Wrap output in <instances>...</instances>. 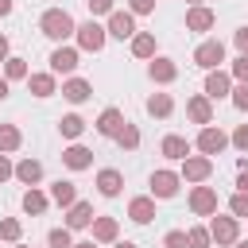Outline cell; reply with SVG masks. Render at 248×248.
Here are the masks:
<instances>
[{"instance_id":"cell-15","label":"cell","mask_w":248,"mask_h":248,"mask_svg":"<svg viewBox=\"0 0 248 248\" xmlns=\"http://www.w3.org/2000/svg\"><path fill=\"white\" fill-rule=\"evenodd\" d=\"M62 163H66L70 170H85V167L93 163V151H89V147H81V143H74V147H66V151H62Z\"/></svg>"},{"instance_id":"cell-8","label":"cell","mask_w":248,"mask_h":248,"mask_svg":"<svg viewBox=\"0 0 248 248\" xmlns=\"http://www.w3.org/2000/svg\"><path fill=\"white\" fill-rule=\"evenodd\" d=\"M151 194L155 198H174L178 194V174L174 170H155L151 174Z\"/></svg>"},{"instance_id":"cell-10","label":"cell","mask_w":248,"mask_h":248,"mask_svg":"<svg viewBox=\"0 0 248 248\" xmlns=\"http://www.w3.org/2000/svg\"><path fill=\"white\" fill-rule=\"evenodd\" d=\"M232 93V81H229V74H221V70H209V78H205V97L209 101H217V97H229Z\"/></svg>"},{"instance_id":"cell-33","label":"cell","mask_w":248,"mask_h":248,"mask_svg":"<svg viewBox=\"0 0 248 248\" xmlns=\"http://www.w3.org/2000/svg\"><path fill=\"white\" fill-rule=\"evenodd\" d=\"M46 244H50V248H74V240H70V229H50Z\"/></svg>"},{"instance_id":"cell-7","label":"cell","mask_w":248,"mask_h":248,"mask_svg":"<svg viewBox=\"0 0 248 248\" xmlns=\"http://www.w3.org/2000/svg\"><path fill=\"white\" fill-rule=\"evenodd\" d=\"M78 43H81V50H101V46H105V27L93 23V19L81 23V27H78Z\"/></svg>"},{"instance_id":"cell-25","label":"cell","mask_w":248,"mask_h":248,"mask_svg":"<svg viewBox=\"0 0 248 248\" xmlns=\"http://www.w3.org/2000/svg\"><path fill=\"white\" fill-rule=\"evenodd\" d=\"M132 54L136 58H151L155 54V35H147V31L143 35H132Z\"/></svg>"},{"instance_id":"cell-11","label":"cell","mask_w":248,"mask_h":248,"mask_svg":"<svg viewBox=\"0 0 248 248\" xmlns=\"http://www.w3.org/2000/svg\"><path fill=\"white\" fill-rule=\"evenodd\" d=\"M124 124H128V120H124V112H120V108H105V112H101V120H97V132H101V136H112V140H116Z\"/></svg>"},{"instance_id":"cell-47","label":"cell","mask_w":248,"mask_h":248,"mask_svg":"<svg viewBox=\"0 0 248 248\" xmlns=\"http://www.w3.org/2000/svg\"><path fill=\"white\" fill-rule=\"evenodd\" d=\"M8 97V78H0V101Z\"/></svg>"},{"instance_id":"cell-30","label":"cell","mask_w":248,"mask_h":248,"mask_svg":"<svg viewBox=\"0 0 248 248\" xmlns=\"http://www.w3.org/2000/svg\"><path fill=\"white\" fill-rule=\"evenodd\" d=\"M23 209H27V213H43V209H46V194H39V190L31 186V190L23 194Z\"/></svg>"},{"instance_id":"cell-26","label":"cell","mask_w":248,"mask_h":248,"mask_svg":"<svg viewBox=\"0 0 248 248\" xmlns=\"http://www.w3.org/2000/svg\"><path fill=\"white\" fill-rule=\"evenodd\" d=\"M147 112H151V116H170V112H174V101H170V93H155V97L147 101Z\"/></svg>"},{"instance_id":"cell-50","label":"cell","mask_w":248,"mask_h":248,"mask_svg":"<svg viewBox=\"0 0 248 248\" xmlns=\"http://www.w3.org/2000/svg\"><path fill=\"white\" fill-rule=\"evenodd\" d=\"M74 248H97V244H93V240H85V244H74Z\"/></svg>"},{"instance_id":"cell-37","label":"cell","mask_w":248,"mask_h":248,"mask_svg":"<svg viewBox=\"0 0 248 248\" xmlns=\"http://www.w3.org/2000/svg\"><path fill=\"white\" fill-rule=\"evenodd\" d=\"M232 105H236L240 112H248V81H240V85L232 89Z\"/></svg>"},{"instance_id":"cell-35","label":"cell","mask_w":248,"mask_h":248,"mask_svg":"<svg viewBox=\"0 0 248 248\" xmlns=\"http://www.w3.org/2000/svg\"><path fill=\"white\" fill-rule=\"evenodd\" d=\"M19 232H23V229H19V221H16V217L0 221V236H4V240H19Z\"/></svg>"},{"instance_id":"cell-24","label":"cell","mask_w":248,"mask_h":248,"mask_svg":"<svg viewBox=\"0 0 248 248\" xmlns=\"http://www.w3.org/2000/svg\"><path fill=\"white\" fill-rule=\"evenodd\" d=\"M27 85H31L35 97H50V93H54V74H31Z\"/></svg>"},{"instance_id":"cell-29","label":"cell","mask_w":248,"mask_h":248,"mask_svg":"<svg viewBox=\"0 0 248 248\" xmlns=\"http://www.w3.org/2000/svg\"><path fill=\"white\" fill-rule=\"evenodd\" d=\"M19 147V128L16 124H0V151H16Z\"/></svg>"},{"instance_id":"cell-44","label":"cell","mask_w":248,"mask_h":248,"mask_svg":"<svg viewBox=\"0 0 248 248\" xmlns=\"http://www.w3.org/2000/svg\"><path fill=\"white\" fill-rule=\"evenodd\" d=\"M8 174H12V163H8V159H4V155H0V182H4V178H8Z\"/></svg>"},{"instance_id":"cell-9","label":"cell","mask_w":248,"mask_h":248,"mask_svg":"<svg viewBox=\"0 0 248 248\" xmlns=\"http://www.w3.org/2000/svg\"><path fill=\"white\" fill-rule=\"evenodd\" d=\"M108 35H116V39H132V35H136V19H132V12H108Z\"/></svg>"},{"instance_id":"cell-18","label":"cell","mask_w":248,"mask_h":248,"mask_svg":"<svg viewBox=\"0 0 248 248\" xmlns=\"http://www.w3.org/2000/svg\"><path fill=\"white\" fill-rule=\"evenodd\" d=\"M89 93H93V85H89V81H81V78H70V81L62 85V97H66V101H74V105L89 101Z\"/></svg>"},{"instance_id":"cell-3","label":"cell","mask_w":248,"mask_h":248,"mask_svg":"<svg viewBox=\"0 0 248 248\" xmlns=\"http://www.w3.org/2000/svg\"><path fill=\"white\" fill-rule=\"evenodd\" d=\"M225 147H229V136H225L221 128L205 124V128L198 132V151H202V155H217V151H225Z\"/></svg>"},{"instance_id":"cell-51","label":"cell","mask_w":248,"mask_h":248,"mask_svg":"<svg viewBox=\"0 0 248 248\" xmlns=\"http://www.w3.org/2000/svg\"><path fill=\"white\" fill-rule=\"evenodd\" d=\"M236 248H248V240H244V244H236Z\"/></svg>"},{"instance_id":"cell-4","label":"cell","mask_w":248,"mask_h":248,"mask_svg":"<svg viewBox=\"0 0 248 248\" xmlns=\"http://www.w3.org/2000/svg\"><path fill=\"white\" fill-rule=\"evenodd\" d=\"M240 217H213V225H209V236L217 240V244H236V236H240V225H236Z\"/></svg>"},{"instance_id":"cell-6","label":"cell","mask_w":248,"mask_h":248,"mask_svg":"<svg viewBox=\"0 0 248 248\" xmlns=\"http://www.w3.org/2000/svg\"><path fill=\"white\" fill-rule=\"evenodd\" d=\"M190 209H194L198 217H209V213H217V190H209V186H198V190L190 194Z\"/></svg>"},{"instance_id":"cell-42","label":"cell","mask_w":248,"mask_h":248,"mask_svg":"<svg viewBox=\"0 0 248 248\" xmlns=\"http://www.w3.org/2000/svg\"><path fill=\"white\" fill-rule=\"evenodd\" d=\"M151 8H155V0H132V12H136V16H147Z\"/></svg>"},{"instance_id":"cell-31","label":"cell","mask_w":248,"mask_h":248,"mask_svg":"<svg viewBox=\"0 0 248 248\" xmlns=\"http://www.w3.org/2000/svg\"><path fill=\"white\" fill-rule=\"evenodd\" d=\"M116 143H120V147H128V151H132V147H140V128H136V124H124V128H120V136H116Z\"/></svg>"},{"instance_id":"cell-23","label":"cell","mask_w":248,"mask_h":248,"mask_svg":"<svg viewBox=\"0 0 248 248\" xmlns=\"http://www.w3.org/2000/svg\"><path fill=\"white\" fill-rule=\"evenodd\" d=\"M93 240H101V244L116 240V221L112 217H93Z\"/></svg>"},{"instance_id":"cell-13","label":"cell","mask_w":248,"mask_h":248,"mask_svg":"<svg viewBox=\"0 0 248 248\" xmlns=\"http://www.w3.org/2000/svg\"><path fill=\"white\" fill-rule=\"evenodd\" d=\"M213 23H217V16H213L209 8H202V4H194V8L186 12V27H190V31H209Z\"/></svg>"},{"instance_id":"cell-46","label":"cell","mask_w":248,"mask_h":248,"mask_svg":"<svg viewBox=\"0 0 248 248\" xmlns=\"http://www.w3.org/2000/svg\"><path fill=\"white\" fill-rule=\"evenodd\" d=\"M0 62H8V39L0 35Z\"/></svg>"},{"instance_id":"cell-49","label":"cell","mask_w":248,"mask_h":248,"mask_svg":"<svg viewBox=\"0 0 248 248\" xmlns=\"http://www.w3.org/2000/svg\"><path fill=\"white\" fill-rule=\"evenodd\" d=\"M116 248H136V244H132V240H120V244H116Z\"/></svg>"},{"instance_id":"cell-32","label":"cell","mask_w":248,"mask_h":248,"mask_svg":"<svg viewBox=\"0 0 248 248\" xmlns=\"http://www.w3.org/2000/svg\"><path fill=\"white\" fill-rule=\"evenodd\" d=\"M186 236H190V248H209V244H213V236H209V229H202V225H198V229H190Z\"/></svg>"},{"instance_id":"cell-20","label":"cell","mask_w":248,"mask_h":248,"mask_svg":"<svg viewBox=\"0 0 248 248\" xmlns=\"http://www.w3.org/2000/svg\"><path fill=\"white\" fill-rule=\"evenodd\" d=\"M147 74H151V81H163V85H167V81H174V78H178V66H174L170 58H155Z\"/></svg>"},{"instance_id":"cell-14","label":"cell","mask_w":248,"mask_h":248,"mask_svg":"<svg viewBox=\"0 0 248 248\" xmlns=\"http://www.w3.org/2000/svg\"><path fill=\"white\" fill-rule=\"evenodd\" d=\"M186 112H190V120L194 124H213V108H209V97H190L186 101Z\"/></svg>"},{"instance_id":"cell-38","label":"cell","mask_w":248,"mask_h":248,"mask_svg":"<svg viewBox=\"0 0 248 248\" xmlns=\"http://www.w3.org/2000/svg\"><path fill=\"white\" fill-rule=\"evenodd\" d=\"M8 78L16 81V78H27V62L23 58H8Z\"/></svg>"},{"instance_id":"cell-43","label":"cell","mask_w":248,"mask_h":248,"mask_svg":"<svg viewBox=\"0 0 248 248\" xmlns=\"http://www.w3.org/2000/svg\"><path fill=\"white\" fill-rule=\"evenodd\" d=\"M236 46H240V54H248V27L236 31Z\"/></svg>"},{"instance_id":"cell-34","label":"cell","mask_w":248,"mask_h":248,"mask_svg":"<svg viewBox=\"0 0 248 248\" xmlns=\"http://www.w3.org/2000/svg\"><path fill=\"white\" fill-rule=\"evenodd\" d=\"M229 209H232V217H248V190H240V194H232V202H229Z\"/></svg>"},{"instance_id":"cell-45","label":"cell","mask_w":248,"mask_h":248,"mask_svg":"<svg viewBox=\"0 0 248 248\" xmlns=\"http://www.w3.org/2000/svg\"><path fill=\"white\" fill-rule=\"evenodd\" d=\"M236 186H240V190H248V167H244V163H240V182H236Z\"/></svg>"},{"instance_id":"cell-28","label":"cell","mask_w":248,"mask_h":248,"mask_svg":"<svg viewBox=\"0 0 248 248\" xmlns=\"http://www.w3.org/2000/svg\"><path fill=\"white\" fill-rule=\"evenodd\" d=\"M58 128H62V136H66V140H78V136L85 132V120L70 112V116H62V120H58Z\"/></svg>"},{"instance_id":"cell-16","label":"cell","mask_w":248,"mask_h":248,"mask_svg":"<svg viewBox=\"0 0 248 248\" xmlns=\"http://www.w3.org/2000/svg\"><path fill=\"white\" fill-rule=\"evenodd\" d=\"M50 70H54V74H70V70H78V50L58 46V50L50 54Z\"/></svg>"},{"instance_id":"cell-1","label":"cell","mask_w":248,"mask_h":248,"mask_svg":"<svg viewBox=\"0 0 248 248\" xmlns=\"http://www.w3.org/2000/svg\"><path fill=\"white\" fill-rule=\"evenodd\" d=\"M39 27H43V35H46V39H66V35H74V31H78V27H74V16H70V12H62V8L43 12Z\"/></svg>"},{"instance_id":"cell-5","label":"cell","mask_w":248,"mask_h":248,"mask_svg":"<svg viewBox=\"0 0 248 248\" xmlns=\"http://www.w3.org/2000/svg\"><path fill=\"white\" fill-rule=\"evenodd\" d=\"M209 170H213L209 155H186V159H182V174H186V182H205Z\"/></svg>"},{"instance_id":"cell-2","label":"cell","mask_w":248,"mask_h":248,"mask_svg":"<svg viewBox=\"0 0 248 248\" xmlns=\"http://www.w3.org/2000/svg\"><path fill=\"white\" fill-rule=\"evenodd\" d=\"M194 62H198L202 70H217V66L225 62V46H221L217 39H205V43L194 50Z\"/></svg>"},{"instance_id":"cell-39","label":"cell","mask_w":248,"mask_h":248,"mask_svg":"<svg viewBox=\"0 0 248 248\" xmlns=\"http://www.w3.org/2000/svg\"><path fill=\"white\" fill-rule=\"evenodd\" d=\"M232 78H236V81H248V54H240V58L232 62Z\"/></svg>"},{"instance_id":"cell-17","label":"cell","mask_w":248,"mask_h":248,"mask_svg":"<svg viewBox=\"0 0 248 248\" xmlns=\"http://www.w3.org/2000/svg\"><path fill=\"white\" fill-rule=\"evenodd\" d=\"M120 186H124V178H120V170H112V167H105V170L97 174V190H101L105 198H116V194H120Z\"/></svg>"},{"instance_id":"cell-27","label":"cell","mask_w":248,"mask_h":248,"mask_svg":"<svg viewBox=\"0 0 248 248\" xmlns=\"http://www.w3.org/2000/svg\"><path fill=\"white\" fill-rule=\"evenodd\" d=\"M50 198H54L58 205H74V202H78V194H74V182H62V178H58V182L50 186Z\"/></svg>"},{"instance_id":"cell-52","label":"cell","mask_w":248,"mask_h":248,"mask_svg":"<svg viewBox=\"0 0 248 248\" xmlns=\"http://www.w3.org/2000/svg\"><path fill=\"white\" fill-rule=\"evenodd\" d=\"M190 4H202V0H190Z\"/></svg>"},{"instance_id":"cell-41","label":"cell","mask_w":248,"mask_h":248,"mask_svg":"<svg viewBox=\"0 0 248 248\" xmlns=\"http://www.w3.org/2000/svg\"><path fill=\"white\" fill-rule=\"evenodd\" d=\"M89 4V12L93 16H105V12H112V0H85Z\"/></svg>"},{"instance_id":"cell-48","label":"cell","mask_w":248,"mask_h":248,"mask_svg":"<svg viewBox=\"0 0 248 248\" xmlns=\"http://www.w3.org/2000/svg\"><path fill=\"white\" fill-rule=\"evenodd\" d=\"M12 12V0H0V16H8Z\"/></svg>"},{"instance_id":"cell-21","label":"cell","mask_w":248,"mask_h":248,"mask_svg":"<svg viewBox=\"0 0 248 248\" xmlns=\"http://www.w3.org/2000/svg\"><path fill=\"white\" fill-rule=\"evenodd\" d=\"M16 178L27 182V186H35V182L43 178V163H39V159H23V163L16 167Z\"/></svg>"},{"instance_id":"cell-36","label":"cell","mask_w":248,"mask_h":248,"mask_svg":"<svg viewBox=\"0 0 248 248\" xmlns=\"http://www.w3.org/2000/svg\"><path fill=\"white\" fill-rule=\"evenodd\" d=\"M163 248H190V236L174 229V232H167V236H163Z\"/></svg>"},{"instance_id":"cell-22","label":"cell","mask_w":248,"mask_h":248,"mask_svg":"<svg viewBox=\"0 0 248 248\" xmlns=\"http://www.w3.org/2000/svg\"><path fill=\"white\" fill-rule=\"evenodd\" d=\"M163 155H167V159H186V155H190V140L167 136V140H163Z\"/></svg>"},{"instance_id":"cell-19","label":"cell","mask_w":248,"mask_h":248,"mask_svg":"<svg viewBox=\"0 0 248 248\" xmlns=\"http://www.w3.org/2000/svg\"><path fill=\"white\" fill-rule=\"evenodd\" d=\"M128 217H132L136 225H147V221L155 217V202H151V198H132V205H128Z\"/></svg>"},{"instance_id":"cell-40","label":"cell","mask_w":248,"mask_h":248,"mask_svg":"<svg viewBox=\"0 0 248 248\" xmlns=\"http://www.w3.org/2000/svg\"><path fill=\"white\" fill-rule=\"evenodd\" d=\"M232 143H236L240 151H248V124H240V128L232 132Z\"/></svg>"},{"instance_id":"cell-12","label":"cell","mask_w":248,"mask_h":248,"mask_svg":"<svg viewBox=\"0 0 248 248\" xmlns=\"http://www.w3.org/2000/svg\"><path fill=\"white\" fill-rule=\"evenodd\" d=\"M93 225V202H74L66 213V229H85Z\"/></svg>"}]
</instances>
